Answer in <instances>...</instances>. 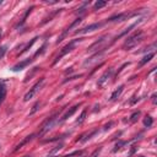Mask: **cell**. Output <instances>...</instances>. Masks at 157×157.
<instances>
[{
    "mask_svg": "<svg viewBox=\"0 0 157 157\" xmlns=\"http://www.w3.org/2000/svg\"><path fill=\"white\" fill-rule=\"evenodd\" d=\"M142 38H144V32H142L141 29L134 32L131 36L125 38V42H124V44H123V49L129 51V49H131V48H135L137 44L142 41Z\"/></svg>",
    "mask_w": 157,
    "mask_h": 157,
    "instance_id": "obj_1",
    "label": "cell"
},
{
    "mask_svg": "<svg viewBox=\"0 0 157 157\" xmlns=\"http://www.w3.org/2000/svg\"><path fill=\"white\" fill-rule=\"evenodd\" d=\"M64 109H65V107L61 108L60 111L55 112L53 115H51L49 118H47V119L43 122V124L41 125V131H39V134L43 135V134H46V132H48L49 130H51L52 128H53V126H54V125H55L57 123H58V117H59V114H60V113H61Z\"/></svg>",
    "mask_w": 157,
    "mask_h": 157,
    "instance_id": "obj_2",
    "label": "cell"
},
{
    "mask_svg": "<svg viewBox=\"0 0 157 157\" xmlns=\"http://www.w3.org/2000/svg\"><path fill=\"white\" fill-rule=\"evenodd\" d=\"M82 39L83 38H78V39H72V41H70V42H69L68 44H66V46L65 47H63V49H61V51H60V53H59L58 54V57L55 58V60H54V65H55V64L59 61V60H60V59L64 57V55H66V54L68 53H70L71 51H74V49H75V46H76V44L78 43V42H81L82 41Z\"/></svg>",
    "mask_w": 157,
    "mask_h": 157,
    "instance_id": "obj_3",
    "label": "cell"
},
{
    "mask_svg": "<svg viewBox=\"0 0 157 157\" xmlns=\"http://www.w3.org/2000/svg\"><path fill=\"white\" fill-rule=\"evenodd\" d=\"M82 22V17L81 16H78L77 18H75V20H74V21L70 23V25H69V26L65 28V29H64V31L61 32V34H60V36H59L58 37V39H57V44H59V43H60V42H63L64 41V39H65L68 36H69V33H70L71 32V29H74V28H76L77 26H78V25H80Z\"/></svg>",
    "mask_w": 157,
    "mask_h": 157,
    "instance_id": "obj_4",
    "label": "cell"
},
{
    "mask_svg": "<svg viewBox=\"0 0 157 157\" xmlns=\"http://www.w3.org/2000/svg\"><path fill=\"white\" fill-rule=\"evenodd\" d=\"M44 80H46L44 77H41V78H39V80L33 85V87H32V88H29V91H28V92L26 93V95H25V97H23V101H25V102H28L29 100H32V98L37 95L38 91L41 90L42 86H43Z\"/></svg>",
    "mask_w": 157,
    "mask_h": 157,
    "instance_id": "obj_5",
    "label": "cell"
},
{
    "mask_svg": "<svg viewBox=\"0 0 157 157\" xmlns=\"http://www.w3.org/2000/svg\"><path fill=\"white\" fill-rule=\"evenodd\" d=\"M137 12H122V14H118V15H114V16H112L107 20V22H120V21H124V20H128L132 16H136Z\"/></svg>",
    "mask_w": 157,
    "mask_h": 157,
    "instance_id": "obj_6",
    "label": "cell"
},
{
    "mask_svg": "<svg viewBox=\"0 0 157 157\" xmlns=\"http://www.w3.org/2000/svg\"><path fill=\"white\" fill-rule=\"evenodd\" d=\"M102 26H103L102 22H96V23L88 25V26H86V27L80 28V29H77V31H75V34H86V33H90V32L96 31V29H98V28H101Z\"/></svg>",
    "mask_w": 157,
    "mask_h": 157,
    "instance_id": "obj_7",
    "label": "cell"
},
{
    "mask_svg": "<svg viewBox=\"0 0 157 157\" xmlns=\"http://www.w3.org/2000/svg\"><path fill=\"white\" fill-rule=\"evenodd\" d=\"M113 71H114V69L113 68H109V69H107V70L104 71L101 75V77L98 78V82H97V86L98 87H102L103 85H104V83L109 80V78L112 77V75H113Z\"/></svg>",
    "mask_w": 157,
    "mask_h": 157,
    "instance_id": "obj_8",
    "label": "cell"
},
{
    "mask_svg": "<svg viewBox=\"0 0 157 157\" xmlns=\"http://www.w3.org/2000/svg\"><path fill=\"white\" fill-rule=\"evenodd\" d=\"M32 61H33V59H32V58H27V59H25V60L20 61L18 64H16V65H14V66L11 68V71H14V72H18V71H21V70H23V69L26 68V66H28Z\"/></svg>",
    "mask_w": 157,
    "mask_h": 157,
    "instance_id": "obj_9",
    "label": "cell"
},
{
    "mask_svg": "<svg viewBox=\"0 0 157 157\" xmlns=\"http://www.w3.org/2000/svg\"><path fill=\"white\" fill-rule=\"evenodd\" d=\"M107 38H108V36H103V37H101L100 39H98V41H96L95 43H92L91 46L87 48V52H95V51H98V48H100L102 44L107 41Z\"/></svg>",
    "mask_w": 157,
    "mask_h": 157,
    "instance_id": "obj_10",
    "label": "cell"
},
{
    "mask_svg": "<svg viewBox=\"0 0 157 157\" xmlns=\"http://www.w3.org/2000/svg\"><path fill=\"white\" fill-rule=\"evenodd\" d=\"M81 106H82V103H78V104H75L74 107H71L70 109H69V111L65 113V114H64V115L61 117V119L59 120V123H63V122H65V120L68 119V118H70V117L74 114V113H75V112L78 109V107H81Z\"/></svg>",
    "mask_w": 157,
    "mask_h": 157,
    "instance_id": "obj_11",
    "label": "cell"
},
{
    "mask_svg": "<svg viewBox=\"0 0 157 157\" xmlns=\"http://www.w3.org/2000/svg\"><path fill=\"white\" fill-rule=\"evenodd\" d=\"M141 21H142V20H139V21H136V22H134V23H132V25H130V26H129V27H126V28L124 29V31H123V32H122V33L119 34V36H117V37H114V39H113V41H112V44H113V43H114V42L117 41V39H119L120 37H123V36H125V34H128V33H129V32L131 31V29H132V28H135V27H136V26H137V25H139V23H140Z\"/></svg>",
    "mask_w": 157,
    "mask_h": 157,
    "instance_id": "obj_12",
    "label": "cell"
},
{
    "mask_svg": "<svg viewBox=\"0 0 157 157\" xmlns=\"http://www.w3.org/2000/svg\"><path fill=\"white\" fill-rule=\"evenodd\" d=\"M33 137H34V134H31V135L26 136V137H25V139H22V140H21V142H18V144H17L16 146H15L14 152H16V151H18V150H21L25 145L28 144L29 141H32V140H33Z\"/></svg>",
    "mask_w": 157,
    "mask_h": 157,
    "instance_id": "obj_13",
    "label": "cell"
},
{
    "mask_svg": "<svg viewBox=\"0 0 157 157\" xmlns=\"http://www.w3.org/2000/svg\"><path fill=\"white\" fill-rule=\"evenodd\" d=\"M123 90H124V85H120V86L118 87L114 92L112 93V96H111V98H109V101H111V102H113V101H117L118 98L120 97V95H122Z\"/></svg>",
    "mask_w": 157,
    "mask_h": 157,
    "instance_id": "obj_14",
    "label": "cell"
},
{
    "mask_svg": "<svg viewBox=\"0 0 157 157\" xmlns=\"http://www.w3.org/2000/svg\"><path fill=\"white\" fill-rule=\"evenodd\" d=\"M106 49H107V48L102 49V51H100V52H97V53L95 54V55H92L90 59H87V60H85V63H83V65H90V64H91L92 61H95L97 58H101V57H102V54L104 53V51H106Z\"/></svg>",
    "mask_w": 157,
    "mask_h": 157,
    "instance_id": "obj_15",
    "label": "cell"
},
{
    "mask_svg": "<svg viewBox=\"0 0 157 157\" xmlns=\"http://www.w3.org/2000/svg\"><path fill=\"white\" fill-rule=\"evenodd\" d=\"M97 132H98V129H95V130L90 131V132H88V134L82 135V136H81V137H80V139H78L77 141H80V142H86V141H88V140H90L92 136H95V135L97 134Z\"/></svg>",
    "mask_w": 157,
    "mask_h": 157,
    "instance_id": "obj_16",
    "label": "cell"
},
{
    "mask_svg": "<svg viewBox=\"0 0 157 157\" xmlns=\"http://www.w3.org/2000/svg\"><path fill=\"white\" fill-rule=\"evenodd\" d=\"M155 57V52H151V53H147V55H145L144 58H142L141 59V60L139 61V66L141 68V66H144L145 65V64H147V63H149L150 60H151V59L152 58H154Z\"/></svg>",
    "mask_w": 157,
    "mask_h": 157,
    "instance_id": "obj_17",
    "label": "cell"
},
{
    "mask_svg": "<svg viewBox=\"0 0 157 157\" xmlns=\"http://www.w3.org/2000/svg\"><path fill=\"white\" fill-rule=\"evenodd\" d=\"M5 97H6V86H5V83L1 81L0 82V106H1V103L4 102Z\"/></svg>",
    "mask_w": 157,
    "mask_h": 157,
    "instance_id": "obj_18",
    "label": "cell"
},
{
    "mask_svg": "<svg viewBox=\"0 0 157 157\" xmlns=\"http://www.w3.org/2000/svg\"><path fill=\"white\" fill-rule=\"evenodd\" d=\"M33 9H34V6H31V8H28V9L26 10V12H25V15H23V17L21 18V21H20V23L17 25V27H21L22 25H23L25 22H26V20H27V17H28V15L32 12V10H33Z\"/></svg>",
    "mask_w": 157,
    "mask_h": 157,
    "instance_id": "obj_19",
    "label": "cell"
},
{
    "mask_svg": "<svg viewBox=\"0 0 157 157\" xmlns=\"http://www.w3.org/2000/svg\"><path fill=\"white\" fill-rule=\"evenodd\" d=\"M37 39H38V37H34V38H32V39H31V42H28V43L26 44V46H25V48L22 49L21 52H20V54H18V55H21V54H23V53H26L27 51H29V48H31V47L33 46V44L36 43V41H37Z\"/></svg>",
    "mask_w": 157,
    "mask_h": 157,
    "instance_id": "obj_20",
    "label": "cell"
},
{
    "mask_svg": "<svg viewBox=\"0 0 157 157\" xmlns=\"http://www.w3.org/2000/svg\"><path fill=\"white\" fill-rule=\"evenodd\" d=\"M63 10H64V9H59V10H57V11H55V12H53V14H51V15H49V16H48V17H46V18H44V20H43V21L41 22V26H42V25H44V23H47V22H49V21H52V18H53L54 16H57V15H58L59 12H61V11H63Z\"/></svg>",
    "mask_w": 157,
    "mask_h": 157,
    "instance_id": "obj_21",
    "label": "cell"
},
{
    "mask_svg": "<svg viewBox=\"0 0 157 157\" xmlns=\"http://www.w3.org/2000/svg\"><path fill=\"white\" fill-rule=\"evenodd\" d=\"M86 115H87V111L83 109V111L81 112V114L78 115V118L76 119V123H77V124H82V123L85 122V119H86Z\"/></svg>",
    "mask_w": 157,
    "mask_h": 157,
    "instance_id": "obj_22",
    "label": "cell"
},
{
    "mask_svg": "<svg viewBox=\"0 0 157 157\" xmlns=\"http://www.w3.org/2000/svg\"><path fill=\"white\" fill-rule=\"evenodd\" d=\"M129 142H130V141H124V140H120V141H118L117 144H115V147H114V149H113V152H117L118 150H120V149H122V147L124 146V145L129 144Z\"/></svg>",
    "mask_w": 157,
    "mask_h": 157,
    "instance_id": "obj_23",
    "label": "cell"
},
{
    "mask_svg": "<svg viewBox=\"0 0 157 157\" xmlns=\"http://www.w3.org/2000/svg\"><path fill=\"white\" fill-rule=\"evenodd\" d=\"M64 149V144H59V145H57L55 147H54V149L49 152V155H48V157H51V156H53V155H55L57 152H59L60 150H63Z\"/></svg>",
    "mask_w": 157,
    "mask_h": 157,
    "instance_id": "obj_24",
    "label": "cell"
},
{
    "mask_svg": "<svg viewBox=\"0 0 157 157\" xmlns=\"http://www.w3.org/2000/svg\"><path fill=\"white\" fill-rule=\"evenodd\" d=\"M152 124H154V119H152V117L146 115V117L144 118V125H145L146 128H150V126H152Z\"/></svg>",
    "mask_w": 157,
    "mask_h": 157,
    "instance_id": "obj_25",
    "label": "cell"
},
{
    "mask_svg": "<svg viewBox=\"0 0 157 157\" xmlns=\"http://www.w3.org/2000/svg\"><path fill=\"white\" fill-rule=\"evenodd\" d=\"M38 69H39V68H33V70H32L31 72H28V74H27V75H26V77H25V80H23V82H25V83H26V82H28L29 80H31V78L33 77V75H34V74H36V72H37V70H38Z\"/></svg>",
    "mask_w": 157,
    "mask_h": 157,
    "instance_id": "obj_26",
    "label": "cell"
},
{
    "mask_svg": "<svg viewBox=\"0 0 157 157\" xmlns=\"http://www.w3.org/2000/svg\"><path fill=\"white\" fill-rule=\"evenodd\" d=\"M107 5V1H102V0H98V1H96L95 3V10H100V9H102V8H104Z\"/></svg>",
    "mask_w": 157,
    "mask_h": 157,
    "instance_id": "obj_27",
    "label": "cell"
},
{
    "mask_svg": "<svg viewBox=\"0 0 157 157\" xmlns=\"http://www.w3.org/2000/svg\"><path fill=\"white\" fill-rule=\"evenodd\" d=\"M47 46H48V43H47V42H46V43H43V46H42L41 48H39V51H38V52H36V54H34V58L38 57V55H41V54H43L44 52H46Z\"/></svg>",
    "mask_w": 157,
    "mask_h": 157,
    "instance_id": "obj_28",
    "label": "cell"
},
{
    "mask_svg": "<svg viewBox=\"0 0 157 157\" xmlns=\"http://www.w3.org/2000/svg\"><path fill=\"white\" fill-rule=\"evenodd\" d=\"M90 5V1H86V3H83L80 8L77 9V11H76V14H81V12H83V11H86V8Z\"/></svg>",
    "mask_w": 157,
    "mask_h": 157,
    "instance_id": "obj_29",
    "label": "cell"
},
{
    "mask_svg": "<svg viewBox=\"0 0 157 157\" xmlns=\"http://www.w3.org/2000/svg\"><path fill=\"white\" fill-rule=\"evenodd\" d=\"M39 107H41V102H36L34 103V106L32 107V109H31V112H29V115H32V114H34L38 109H39Z\"/></svg>",
    "mask_w": 157,
    "mask_h": 157,
    "instance_id": "obj_30",
    "label": "cell"
},
{
    "mask_svg": "<svg viewBox=\"0 0 157 157\" xmlns=\"http://www.w3.org/2000/svg\"><path fill=\"white\" fill-rule=\"evenodd\" d=\"M140 117V111H137L135 113H132L131 117H130V123H135L137 120V118Z\"/></svg>",
    "mask_w": 157,
    "mask_h": 157,
    "instance_id": "obj_31",
    "label": "cell"
},
{
    "mask_svg": "<svg viewBox=\"0 0 157 157\" xmlns=\"http://www.w3.org/2000/svg\"><path fill=\"white\" fill-rule=\"evenodd\" d=\"M78 77H82V74H78V75H74V76H69V77H66L65 80L63 81V83H65V82H68V81H72V80H76V78H78Z\"/></svg>",
    "mask_w": 157,
    "mask_h": 157,
    "instance_id": "obj_32",
    "label": "cell"
},
{
    "mask_svg": "<svg viewBox=\"0 0 157 157\" xmlns=\"http://www.w3.org/2000/svg\"><path fill=\"white\" fill-rule=\"evenodd\" d=\"M6 51H8V46H3L1 48H0V60L4 58V55H5V53H6Z\"/></svg>",
    "mask_w": 157,
    "mask_h": 157,
    "instance_id": "obj_33",
    "label": "cell"
},
{
    "mask_svg": "<svg viewBox=\"0 0 157 157\" xmlns=\"http://www.w3.org/2000/svg\"><path fill=\"white\" fill-rule=\"evenodd\" d=\"M129 64H130V63H124V64H123V65H122V66L119 68V70H118V71H117V74H115V76H118V74H120V71H122V70H123V69H124L125 66H128V65H129Z\"/></svg>",
    "mask_w": 157,
    "mask_h": 157,
    "instance_id": "obj_34",
    "label": "cell"
},
{
    "mask_svg": "<svg viewBox=\"0 0 157 157\" xmlns=\"http://www.w3.org/2000/svg\"><path fill=\"white\" fill-rule=\"evenodd\" d=\"M100 152H101V147L98 150H96L95 152H93V154L91 155V157H98V155H100Z\"/></svg>",
    "mask_w": 157,
    "mask_h": 157,
    "instance_id": "obj_35",
    "label": "cell"
},
{
    "mask_svg": "<svg viewBox=\"0 0 157 157\" xmlns=\"http://www.w3.org/2000/svg\"><path fill=\"white\" fill-rule=\"evenodd\" d=\"M113 124H114V123H113V122H109V123H108V124H106L104 126H103V129H104V130H108V129H109V128H111Z\"/></svg>",
    "mask_w": 157,
    "mask_h": 157,
    "instance_id": "obj_36",
    "label": "cell"
},
{
    "mask_svg": "<svg viewBox=\"0 0 157 157\" xmlns=\"http://www.w3.org/2000/svg\"><path fill=\"white\" fill-rule=\"evenodd\" d=\"M151 98H152V103H154V104H156V98H157V95H156V93H154Z\"/></svg>",
    "mask_w": 157,
    "mask_h": 157,
    "instance_id": "obj_37",
    "label": "cell"
},
{
    "mask_svg": "<svg viewBox=\"0 0 157 157\" xmlns=\"http://www.w3.org/2000/svg\"><path fill=\"white\" fill-rule=\"evenodd\" d=\"M74 72V69L72 68H69V70L65 71V75H68V74H72Z\"/></svg>",
    "mask_w": 157,
    "mask_h": 157,
    "instance_id": "obj_38",
    "label": "cell"
},
{
    "mask_svg": "<svg viewBox=\"0 0 157 157\" xmlns=\"http://www.w3.org/2000/svg\"><path fill=\"white\" fill-rule=\"evenodd\" d=\"M135 151H136V147H135V146H132V149H131V151H130V155H132Z\"/></svg>",
    "mask_w": 157,
    "mask_h": 157,
    "instance_id": "obj_39",
    "label": "cell"
},
{
    "mask_svg": "<svg viewBox=\"0 0 157 157\" xmlns=\"http://www.w3.org/2000/svg\"><path fill=\"white\" fill-rule=\"evenodd\" d=\"M1 36H3V29L0 28V38H1Z\"/></svg>",
    "mask_w": 157,
    "mask_h": 157,
    "instance_id": "obj_40",
    "label": "cell"
},
{
    "mask_svg": "<svg viewBox=\"0 0 157 157\" xmlns=\"http://www.w3.org/2000/svg\"><path fill=\"white\" fill-rule=\"evenodd\" d=\"M25 157H29V156H25Z\"/></svg>",
    "mask_w": 157,
    "mask_h": 157,
    "instance_id": "obj_41",
    "label": "cell"
},
{
    "mask_svg": "<svg viewBox=\"0 0 157 157\" xmlns=\"http://www.w3.org/2000/svg\"><path fill=\"white\" fill-rule=\"evenodd\" d=\"M140 157H144V156H140Z\"/></svg>",
    "mask_w": 157,
    "mask_h": 157,
    "instance_id": "obj_42",
    "label": "cell"
}]
</instances>
